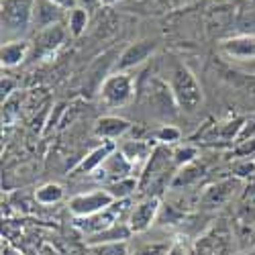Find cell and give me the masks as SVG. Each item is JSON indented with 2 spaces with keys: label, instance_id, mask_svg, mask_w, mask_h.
Wrapping results in <instances>:
<instances>
[{
  "label": "cell",
  "instance_id": "12",
  "mask_svg": "<svg viewBox=\"0 0 255 255\" xmlns=\"http://www.w3.org/2000/svg\"><path fill=\"white\" fill-rule=\"evenodd\" d=\"M221 49L235 59H255V35H239L221 43Z\"/></svg>",
  "mask_w": 255,
  "mask_h": 255
},
{
  "label": "cell",
  "instance_id": "14",
  "mask_svg": "<svg viewBox=\"0 0 255 255\" xmlns=\"http://www.w3.org/2000/svg\"><path fill=\"white\" fill-rule=\"evenodd\" d=\"M31 53V43L25 39H14L6 41L2 45V66L4 68H14L20 66Z\"/></svg>",
  "mask_w": 255,
  "mask_h": 255
},
{
  "label": "cell",
  "instance_id": "25",
  "mask_svg": "<svg viewBox=\"0 0 255 255\" xmlns=\"http://www.w3.org/2000/svg\"><path fill=\"white\" fill-rule=\"evenodd\" d=\"M180 129L178 127H174V125H165L163 129H159L157 131V141L159 143H163V145H167V143H176V141H180Z\"/></svg>",
  "mask_w": 255,
  "mask_h": 255
},
{
  "label": "cell",
  "instance_id": "20",
  "mask_svg": "<svg viewBox=\"0 0 255 255\" xmlns=\"http://www.w3.org/2000/svg\"><path fill=\"white\" fill-rule=\"evenodd\" d=\"M35 200L39 204H43V206H51V204H57L63 200V188L59 184H43L41 188H37V192H35Z\"/></svg>",
  "mask_w": 255,
  "mask_h": 255
},
{
  "label": "cell",
  "instance_id": "18",
  "mask_svg": "<svg viewBox=\"0 0 255 255\" xmlns=\"http://www.w3.org/2000/svg\"><path fill=\"white\" fill-rule=\"evenodd\" d=\"M113 151H115L113 141H106L102 147L94 149L86 159H84V161L78 165V172H92V169H98L106 159H109V155H111Z\"/></svg>",
  "mask_w": 255,
  "mask_h": 255
},
{
  "label": "cell",
  "instance_id": "9",
  "mask_svg": "<svg viewBox=\"0 0 255 255\" xmlns=\"http://www.w3.org/2000/svg\"><path fill=\"white\" fill-rule=\"evenodd\" d=\"M159 198L157 196H147L145 200H141L135 208H133V212H131V217H129V229L133 231V233H143V231H147L151 225H153V221L157 219V215H159Z\"/></svg>",
  "mask_w": 255,
  "mask_h": 255
},
{
  "label": "cell",
  "instance_id": "8",
  "mask_svg": "<svg viewBox=\"0 0 255 255\" xmlns=\"http://www.w3.org/2000/svg\"><path fill=\"white\" fill-rule=\"evenodd\" d=\"M63 39H66V27L59 25V23L53 25V27H47L43 31H39L37 37L33 39V43H31L29 57L31 59H41V57L53 53L63 43Z\"/></svg>",
  "mask_w": 255,
  "mask_h": 255
},
{
  "label": "cell",
  "instance_id": "5",
  "mask_svg": "<svg viewBox=\"0 0 255 255\" xmlns=\"http://www.w3.org/2000/svg\"><path fill=\"white\" fill-rule=\"evenodd\" d=\"M113 202H117L113 198V194L109 190H92V192H86V194H78L70 200V210L78 219L82 217H92L96 212L109 208Z\"/></svg>",
  "mask_w": 255,
  "mask_h": 255
},
{
  "label": "cell",
  "instance_id": "30",
  "mask_svg": "<svg viewBox=\"0 0 255 255\" xmlns=\"http://www.w3.org/2000/svg\"><path fill=\"white\" fill-rule=\"evenodd\" d=\"M78 4H86V6H94V4H100L98 0H78Z\"/></svg>",
  "mask_w": 255,
  "mask_h": 255
},
{
  "label": "cell",
  "instance_id": "4",
  "mask_svg": "<svg viewBox=\"0 0 255 255\" xmlns=\"http://www.w3.org/2000/svg\"><path fill=\"white\" fill-rule=\"evenodd\" d=\"M145 102L149 106V111H153L157 117L174 119L178 115V102L174 98V92L169 88V84L159 78H151L147 82Z\"/></svg>",
  "mask_w": 255,
  "mask_h": 255
},
{
  "label": "cell",
  "instance_id": "28",
  "mask_svg": "<svg viewBox=\"0 0 255 255\" xmlns=\"http://www.w3.org/2000/svg\"><path fill=\"white\" fill-rule=\"evenodd\" d=\"M12 86H14V82H12V80H8V78H2V98H6V96L10 94Z\"/></svg>",
  "mask_w": 255,
  "mask_h": 255
},
{
  "label": "cell",
  "instance_id": "17",
  "mask_svg": "<svg viewBox=\"0 0 255 255\" xmlns=\"http://www.w3.org/2000/svg\"><path fill=\"white\" fill-rule=\"evenodd\" d=\"M121 151L135 165V163H143V161L149 159L151 153H153V147L149 143H145V141H129V143H125L121 147Z\"/></svg>",
  "mask_w": 255,
  "mask_h": 255
},
{
  "label": "cell",
  "instance_id": "27",
  "mask_svg": "<svg viewBox=\"0 0 255 255\" xmlns=\"http://www.w3.org/2000/svg\"><path fill=\"white\" fill-rule=\"evenodd\" d=\"M51 2H55V4H59L63 10H72V8H76L78 6V0H51Z\"/></svg>",
  "mask_w": 255,
  "mask_h": 255
},
{
  "label": "cell",
  "instance_id": "32",
  "mask_svg": "<svg viewBox=\"0 0 255 255\" xmlns=\"http://www.w3.org/2000/svg\"><path fill=\"white\" fill-rule=\"evenodd\" d=\"M188 255H196V251H188Z\"/></svg>",
  "mask_w": 255,
  "mask_h": 255
},
{
  "label": "cell",
  "instance_id": "31",
  "mask_svg": "<svg viewBox=\"0 0 255 255\" xmlns=\"http://www.w3.org/2000/svg\"><path fill=\"white\" fill-rule=\"evenodd\" d=\"M100 4H115V2H119V0H98Z\"/></svg>",
  "mask_w": 255,
  "mask_h": 255
},
{
  "label": "cell",
  "instance_id": "2",
  "mask_svg": "<svg viewBox=\"0 0 255 255\" xmlns=\"http://www.w3.org/2000/svg\"><path fill=\"white\" fill-rule=\"evenodd\" d=\"M35 0H2V33L23 35L33 27Z\"/></svg>",
  "mask_w": 255,
  "mask_h": 255
},
{
  "label": "cell",
  "instance_id": "24",
  "mask_svg": "<svg viewBox=\"0 0 255 255\" xmlns=\"http://www.w3.org/2000/svg\"><path fill=\"white\" fill-rule=\"evenodd\" d=\"M194 157H196V149L194 147H178L174 151V165L182 167V165H188V163H194Z\"/></svg>",
  "mask_w": 255,
  "mask_h": 255
},
{
  "label": "cell",
  "instance_id": "26",
  "mask_svg": "<svg viewBox=\"0 0 255 255\" xmlns=\"http://www.w3.org/2000/svg\"><path fill=\"white\" fill-rule=\"evenodd\" d=\"M167 245H147L143 249H139L135 255H165L167 253Z\"/></svg>",
  "mask_w": 255,
  "mask_h": 255
},
{
  "label": "cell",
  "instance_id": "1",
  "mask_svg": "<svg viewBox=\"0 0 255 255\" xmlns=\"http://www.w3.org/2000/svg\"><path fill=\"white\" fill-rule=\"evenodd\" d=\"M169 88L174 92V98L178 102V109L186 113H194L202 102V90L196 76L186 66H178L169 78Z\"/></svg>",
  "mask_w": 255,
  "mask_h": 255
},
{
  "label": "cell",
  "instance_id": "11",
  "mask_svg": "<svg viewBox=\"0 0 255 255\" xmlns=\"http://www.w3.org/2000/svg\"><path fill=\"white\" fill-rule=\"evenodd\" d=\"M63 16V8L51 0H35L33 8V27L37 31H43L47 27L57 25Z\"/></svg>",
  "mask_w": 255,
  "mask_h": 255
},
{
  "label": "cell",
  "instance_id": "3",
  "mask_svg": "<svg viewBox=\"0 0 255 255\" xmlns=\"http://www.w3.org/2000/svg\"><path fill=\"white\" fill-rule=\"evenodd\" d=\"M98 92L100 100L106 106L117 109V106H125L131 102V98L135 96V82L127 72H115L102 82Z\"/></svg>",
  "mask_w": 255,
  "mask_h": 255
},
{
  "label": "cell",
  "instance_id": "16",
  "mask_svg": "<svg viewBox=\"0 0 255 255\" xmlns=\"http://www.w3.org/2000/svg\"><path fill=\"white\" fill-rule=\"evenodd\" d=\"M133 235V231L129 229V225H113L111 229H106L98 235H92L88 237V243L90 245H98V243H115V241H127Z\"/></svg>",
  "mask_w": 255,
  "mask_h": 255
},
{
  "label": "cell",
  "instance_id": "15",
  "mask_svg": "<svg viewBox=\"0 0 255 255\" xmlns=\"http://www.w3.org/2000/svg\"><path fill=\"white\" fill-rule=\"evenodd\" d=\"M131 129V123L125 121L121 117H102L98 123H96V129L94 133L106 141H113V139H119L123 137L127 131Z\"/></svg>",
  "mask_w": 255,
  "mask_h": 255
},
{
  "label": "cell",
  "instance_id": "7",
  "mask_svg": "<svg viewBox=\"0 0 255 255\" xmlns=\"http://www.w3.org/2000/svg\"><path fill=\"white\" fill-rule=\"evenodd\" d=\"M121 210H123V200H117L113 202L109 208H104L100 212H96V215L92 217H82L78 219V227L84 231V233H88V235H98V233L106 231V229H111L113 225H117L119 221V215H121Z\"/></svg>",
  "mask_w": 255,
  "mask_h": 255
},
{
  "label": "cell",
  "instance_id": "19",
  "mask_svg": "<svg viewBox=\"0 0 255 255\" xmlns=\"http://www.w3.org/2000/svg\"><path fill=\"white\" fill-rule=\"evenodd\" d=\"M233 186H235L233 182H221V184H217V186L208 188L206 194H204V198H202V202H204L206 206H210V208L221 206L225 200H229V198L233 196Z\"/></svg>",
  "mask_w": 255,
  "mask_h": 255
},
{
  "label": "cell",
  "instance_id": "29",
  "mask_svg": "<svg viewBox=\"0 0 255 255\" xmlns=\"http://www.w3.org/2000/svg\"><path fill=\"white\" fill-rule=\"evenodd\" d=\"M165 255H188V253L182 249V245H174V247H169V249H167Z\"/></svg>",
  "mask_w": 255,
  "mask_h": 255
},
{
  "label": "cell",
  "instance_id": "23",
  "mask_svg": "<svg viewBox=\"0 0 255 255\" xmlns=\"http://www.w3.org/2000/svg\"><path fill=\"white\" fill-rule=\"evenodd\" d=\"M94 255H129L127 241H115V243H98L92 245Z\"/></svg>",
  "mask_w": 255,
  "mask_h": 255
},
{
  "label": "cell",
  "instance_id": "6",
  "mask_svg": "<svg viewBox=\"0 0 255 255\" xmlns=\"http://www.w3.org/2000/svg\"><path fill=\"white\" fill-rule=\"evenodd\" d=\"M157 49V41L155 39H143V41H137V43H131L127 47L119 59H117V72H127L131 68H137L141 66L143 61H147Z\"/></svg>",
  "mask_w": 255,
  "mask_h": 255
},
{
  "label": "cell",
  "instance_id": "22",
  "mask_svg": "<svg viewBox=\"0 0 255 255\" xmlns=\"http://www.w3.org/2000/svg\"><path fill=\"white\" fill-rule=\"evenodd\" d=\"M137 188V182L133 178H125V180H119V182H111L109 186H106V190L113 194L115 200H125L129 194L135 192Z\"/></svg>",
  "mask_w": 255,
  "mask_h": 255
},
{
  "label": "cell",
  "instance_id": "10",
  "mask_svg": "<svg viewBox=\"0 0 255 255\" xmlns=\"http://www.w3.org/2000/svg\"><path fill=\"white\" fill-rule=\"evenodd\" d=\"M231 243L233 241H231V235L227 231L212 229L198 241L194 251H196V255H229Z\"/></svg>",
  "mask_w": 255,
  "mask_h": 255
},
{
  "label": "cell",
  "instance_id": "13",
  "mask_svg": "<svg viewBox=\"0 0 255 255\" xmlns=\"http://www.w3.org/2000/svg\"><path fill=\"white\" fill-rule=\"evenodd\" d=\"M100 169H102L104 178H111L113 182H119V180H125V178H131L129 174L133 169V163L123 155V151H113L109 155V159L100 165Z\"/></svg>",
  "mask_w": 255,
  "mask_h": 255
},
{
  "label": "cell",
  "instance_id": "21",
  "mask_svg": "<svg viewBox=\"0 0 255 255\" xmlns=\"http://www.w3.org/2000/svg\"><path fill=\"white\" fill-rule=\"evenodd\" d=\"M88 27V10L84 6H76L68 12V31L74 37H80Z\"/></svg>",
  "mask_w": 255,
  "mask_h": 255
}]
</instances>
